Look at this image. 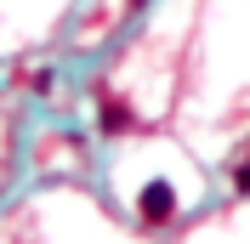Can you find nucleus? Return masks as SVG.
<instances>
[{"label": "nucleus", "instance_id": "1", "mask_svg": "<svg viewBox=\"0 0 250 244\" xmlns=\"http://www.w3.org/2000/svg\"><path fill=\"white\" fill-rule=\"evenodd\" d=\"M137 210H142V222H171L176 216V193H171V182H148L142 187V199H137Z\"/></svg>", "mask_w": 250, "mask_h": 244}, {"label": "nucleus", "instance_id": "2", "mask_svg": "<svg viewBox=\"0 0 250 244\" xmlns=\"http://www.w3.org/2000/svg\"><path fill=\"white\" fill-rule=\"evenodd\" d=\"M103 131H108V137L131 131V108H120V102H103Z\"/></svg>", "mask_w": 250, "mask_h": 244}, {"label": "nucleus", "instance_id": "3", "mask_svg": "<svg viewBox=\"0 0 250 244\" xmlns=\"http://www.w3.org/2000/svg\"><path fill=\"white\" fill-rule=\"evenodd\" d=\"M233 193L250 199V159H239V165H233Z\"/></svg>", "mask_w": 250, "mask_h": 244}]
</instances>
